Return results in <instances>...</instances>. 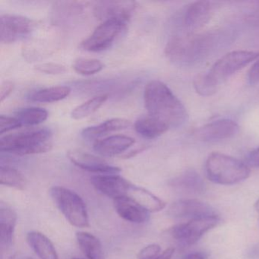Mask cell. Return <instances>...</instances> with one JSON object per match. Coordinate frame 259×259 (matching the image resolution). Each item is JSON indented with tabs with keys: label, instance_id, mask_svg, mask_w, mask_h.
<instances>
[{
	"label": "cell",
	"instance_id": "6da1fadb",
	"mask_svg": "<svg viewBox=\"0 0 259 259\" xmlns=\"http://www.w3.org/2000/svg\"><path fill=\"white\" fill-rule=\"evenodd\" d=\"M144 101L149 116L161 121L169 128L183 126L189 119L183 103L162 81L154 80L147 84Z\"/></svg>",
	"mask_w": 259,
	"mask_h": 259
},
{
	"label": "cell",
	"instance_id": "7a4b0ae2",
	"mask_svg": "<svg viewBox=\"0 0 259 259\" xmlns=\"http://www.w3.org/2000/svg\"><path fill=\"white\" fill-rule=\"evenodd\" d=\"M216 36L176 35L168 41L165 54L170 61L180 66H192L204 60L213 50Z\"/></svg>",
	"mask_w": 259,
	"mask_h": 259
},
{
	"label": "cell",
	"instance_id": "3957f363",
	"mask_svg": "<svg viewBox=\"0 0 259 259\" xmlns=\"http://www.w3.org/2000/svg\"><path fill=\"white\" fill-rule=\"evenodd\" d=\"M53 133L43 128L3 136L0 139V151L18 156L42 154L51 151Z\"/></svg>",
	"mask_w": 259,
	"mask_h": 259
},
{
	"label": "cell",
	"instance_id": "277c9868",
	"mask_svg": "<svg viewBox=\"0 0 259 259\" xmlns=\"http://www.w3.org/2000/svg\"><path fill=\"white\" fill-rule=\"evenodd\" d=\"M205 170L209 180L223 186L241 183L247 180L251 172L243 162L218 152L212 153L207 157Z\"/></svg>",
	"mask_w": 259,
	"mask_h": 259
},
{
	"label": "cell",
	"instance_id": "5b68a950",
	"mask_svg": "<svg viewBox=\"0 0 259 259\" xmlns=\"http://www.w3.org/2000/svg\"><path fill=\"white\" fill-rule=\"evenodd\" d=\"M52 199L69 224L78 228L90 225L85 203L76 192L63 186H54L50 191Z\"/></svg>",
	"mask_w": 259,
	"mask_h": 259
},
{
	"label": "cell",
	"instance_id": "8992f818",
	"mask_svg": "<svg viewBox=\"0 0 259 259\" xmlns=\"http://www.w3.org/2000/svg\"><path fill=\"white\" fill-rule=\"evenodd\" d=\"M126 22L118 19L104 21L87 39L81 42L80 48L88 52H102L111 48L121 33L125 30Z\"/></svg>",
	"mask_w": 259,
	"mask_h": 259
},
{
	"label": "cell",
	"instance_id": "52a82bcc",
	"mask_svg": "<svg viewBox=\"0 0 259 259\" xmlns=\"http://www.w3.org/2000/svg\"><path fill=\"white\" fill-rule=\"evenodd\" d=\"M258 57L255 51H233L219 59L207 72L220 84Z\"/></svg>",
	"mask_w": 259,
	"mask_h": 259
},
{
	"label": "cell",
	"instance_id": "ba28073f",
	"mask_svg": "<svg viewBox=\"0 0 259 259\" xmlns=\"http://www.w3.org/2000/svg\"><path fill=\"white\" fill-rule=\"evenodd\" d=\"M219 221L218 215L195 218L186 224L172 227L171 236L182 245L189 246L196 243L204 233L216 227Z\"/></svg>",
	"mask_w": 259,
	"mask_h": 259
},
{
	"label": "cell",
	"instance_id": "9c48e42d",
	"mask_svg": "<svg viewBox=\"0 0 259 259\" xmlns=\"http://www.w3.org/2000/svg\"><path fill=\"white\" fill-rule=\"evenodd\" d=\"M34 21L25 16L5 14L0 17V40L13 44L26 38L34 31Z\"/></svg>",
	"mask_w": 259,
	"mask_h": 259
},
{
	"label": "cell",
	"instance_id": "30bf717a",
	"mask_svg": "<svg viewBox=\"0 0 259 259\" xmlns=\"http://www.w3.org/2000/svg\"><path fill=\"white\" fill-rule=\"evenodd\" d=\"M239 130L238 124L232 119H217L200 127L195 136L202 142H216L234 137Z\"/></svg>",
	"mask_w": 259,
	"mask_h": 259
},
{
	"label": "cell",
	"instance_id": "8fae6325",
	"mask_svg": "<svg viewBox=\"0 0 259 259\" xmlns=\"http://www.w3.org/2000/svg\"><path fill=\"white\" fill-rule=\"evenodd\" d=\"M67 156L75 166L88 172L98 175L119 174L121 172V169L117 166H112L104 159L84 151L73 150L69 151Z\"/></svg>",
	"mask_w": 259,
	"mask_h": 259
},
{
	"label": "cell",
	"instance_id": "7c38bea8",
	"mask_svg": "<svg viewBox=\"0 0 259 259\" xmlns=\"http://www.w3.org/2000/svg\"><path fill=\"white\" fill-rule=\"evenodd\" d=\"M137 8V4L133 1H102L97 3L95 13L101 20L118 19L128 22Z\"/></svg>",
	"mask_w": 259,
	"mask_h": 259
},
{
	"label": "cell",
	"instance_id": "4fadbf2b",
	"mask_svg": "<svg viewBox=\"0 0 259 259\" xmlns=\"http://www.w3.org/2000/svg\"><path fill=\"white\" fill-rule=\"evenodd\" d=\"M91 183L98 192L113 200L125 196L131 183L119 174L94 176Z\"/></svg>",
	"mask_w": 259,
	"mask_h": 259
},
{
	"label": "cell",
	"instance_id": "5bb4252c",
	"mask_svg": "<svg viewBox=\"0 0 259 259\" xmlns=\"http://www.w3.org/2000/svg\"><path fill=\"white\" fill-rule=\"evenodd\" d=\"M213 5L207 1L192 3L186 9L183 15V25L189 31L201 29L207 25L213 16Z\"/></svg>",
	"mask_w": 259,
	"mask_h": 259
},
{
	"label": "cell",
	"instance_id": "9a60e30c",
	"mask_svg": "<svg viewBox=\"0 0 259 259\" xmlns=\"http://www.w3.org/2000/svg\"><path fill=\"white\" fill-rule=\"evenodd\" d=\"M168 213L174 218L192 219L216 215V212L211 206L197 199L176 201L169 207Z\"/></svg>",
	"mask_w": 259,
	"mask_h": 259
},
{
	"label": "cell",
	"instance_id": "2e32d148",
	"mask_svg": "<svg viewBox=\"0 0 259 259\" xmlns=\"http://www.w3.org/2000/svg\"><path fill=\"white\" fill-rule=\"evenodd\" d=\"M114 208L122 219L133 224H145L150 218V212L128 197L113 200Z\"/></svg>",
	"mask_w": 259,
	"mask_h": 259
},
{
	"label": "cell",
	"instance_id": "e0dca14e",
	"mask_svg": "<svg viewBox=\"0 0 259 259\" xmlns=\"http://www.w3.org/2000/svg\"><path fill=\"white\" fill-rule=\"evenodd\" d=\"M135 139L122 135L110 136L94 144V150L103 157H115L125 152L132 145Z\"/></svg>",
	"mask_w": 259,
	"mask_h": 259
},
{
	"label": "cell",
	"instance_id": "ac0fdd59",
	"mask_svg": "<svg viewBox=\"0 0 259 259\" xmlns=\"http://www.w3.org/2000/svg\"><path fill=\"white\" fill-rule=\"evenodd\" d=\"M124 197L131 198L150 213L160 211L166 207V202L152 192L133 183H130Z\"/></svg>",
	"mask_w": 259,
	"mask_h": 259
},
{
	"label": "cell",
	"instance_id": "d6986e66",
	"mask_svg": "<svg viewBox=\"0 0 259 259\" xmlns=\"http://www.w3.org/2000/svg\"><path fill=\"white\" fill-rule=\"evenodd\" d=\"M172 187L189 195H201L205 191V183L202 177L195 169H188L174 179Z\"/></svg>",
	"mask_w": 259,
	"mask_h": 259
},
{
	"label": "cell",
	"instance_id": "ffe728a7",
	"mask_svg": "<svg viewBox=\"0 0 259 259\" xmlns=\"http://www.w3.org/2000/svg\"><path fill=\"white\" fill-rule=\"evenodd\" d=\"M131 122L128 119L114 118V119L104 121L99 125L84 128L81 133V136L84 139H89V140L96 139L113 132L126 130L131 125Z\"/></svg>",
	"mask_w": 259,
	"mask_h": 259
},
{
	"label": "cell",
	"instance_id": "44dd1931",
	"mask_svg": "<svg viewBox=\"0 0 259 259\" xmlns=\"http://www.w3.org/2000/svg\"><path fill=\"white\" fill-rule=\"evenodd\" d=\"M17 213L8 206L0 207V242L3 248L12 245L17 224Z\"/></svg>",
	"mask_w": 259,
	"mask_h": 259
},
{
	"label": "cell",
	"instance_id": "7402d4cb",
	"mask_svg": "<svg viewBox=\"0 0 259 259\" xmlns=\"http://www.w3.org/2000/svg\"><path fill=\"white\" fill-rule=\"evenodd\" d=\"M27 242L40 259H60L54 244L44 233L29 232L27 234Z\"/></svg>",
	"mask_w": 259,
	"mask_h": 259
},
{
	"label": "cell",
	"instance_id": "603a6c76",
	"mask_svg": "<svg viewBox=\"0 0 259 259\" xmlns=\"http://www.w3.org/2000/svg\"><path fill=\"white\" fill-rule=\"evenodd\" d=\"M135 130L145 139H154L166 133L169 130V127L161 121L148 115L139 118L136 121Z\"/></svg>",
	"mask_w": 259,
	"mask_h": 259
},
{
	"label": "cell",
	"instance_id": "cb8c5ba5",
	"mask_svg": "<svg viewBox=\"0 0 259 259\" xmlns=\"http://www.w3.org/2000/svg\"><path fill=\"white\" fill-rule=\"evenodd\" d=\"M76 240L88 259H104L102 245L98 237L87 232H77Z\"/></svg>",
	"mask_w": 259,
	"mask_h": 259
},
{
	"label": "cell",
	"instance_id": "d4e9b609",
	"mask_svg": "<svg viewBox=\"0 0 259 259\" xmlns=\"http://www.w3.org/2000/svg\"><path fill=\"white\" fill-rule=\"evenodd\" d=\"M70 93L71 89L68 86H54L33 92L28 99L37 103H54L65 99Z\"/></svg>",
	"mask_w": 259,
	"mask_h": 259
},
{
	"label": "cell",
	"instance_id": "484cf974",
	"mask_svg": "<svg viewBox=\"0 0 259 259\" xmlns=\"http://www.w3.org/2000/svg\"><path fill=\"white\" fill-rule=\"evenodd\" d=\"M16 118L20 121L22 125L32 126L47 120L48 112L40 107H27L19 110L16 113Z\"/></svg>",
	"mask_w": 259,
	"mask_h": 259
},
{
	"label": "cell",
	"instance_id": "4316f807",
	"mask_svg": "<svg viewBox=\"0 0 259 259\" xmlns=\"http://www.w3.org/2000/svg\"><path fill=\"white\" fill-rule=\"evenodd\" d=\"M107 99L108 96L106 95H99L89 99L72 110L71 113L72 119L80 120L93 114L97 110H99L100 107L107 101Z\"/></svg>",
	"mask_w": 259,
	"mask_h": 259
},
{
	"label": "cell",
	"instance_id": "83f0119b",
	"mask_svg": "<svg viewBox=\"0 0 259 259\" xmlns=\"http://www.w3.org/2000/svg\"><path fill=\"white\" fill-rule=\"evenodd\" d=\"M0 183L3 186L22 190L25 189L26 181L23 175L17 169L11 166H2L0 168Z\"/></svg>",
	"mask_w": 259,
	"mask_h": 259
},
{
	"label": "cell",
	"instance_id": "f1b7e54d",
	"mask_svg": "<svg viewBox=\"0 0 259 259\" xmlns=\"http://www.w3.org/2000/svg\"><path fill=\"white\" fill-rule=\"evenodd\" d=\"M193 86L197 93L201 96L209 97L216 93L219 84L210 77L208 72H204L195 77Z\"/></svg>",
	"mask_w": 259,
	"mask_h": 259
},
{
	"label": "cell",
	"instance_id": "f546056e",
	"mask_svg": "<svg viewBox=\"0 0 259 259\" xmlns=\"http://www.w3.org/2000/svg\"><path fill=\"white\" fill-rule=\"evenodd\" d=\"M104 67V63L97 59L78 58L73 63L75 72L82 75H95L102 71Z\"/></svg>",
	"mask_w": 259,
	"mask_h": 259
},
{
	"label": "cell",
	"instance_id": "4dcf8cb0",
	"mask_svg": "<svg viewBox=\"0 0 259 259\" xmlns=\"http://www.w3.org/2000/svg\"><path fill=\"white\" fill-rule=\"evenodd\" d=\"M22 126L20 121L16 117H10L2 115L0 116V135L8 133Z\"/></svg>",
	"mask_w": 259,
	"mask_h": 259
},
{
	"label": "cell",
	"instance_id": "1f68e13d",
	"mask_svg": "<svg viewBox=\"0 0 259 259\" xmlns=\"http://www.w3.org/2000/svg\"><path fill=\"white\" fill-rule=\"evenodd\" d=\"M36 69L39 72L49 75H61L66 72V68L58 63H43L36 66Z\"/></svg>",
	"mask_w": 259,
	"mask_h": 259
},
{
	"label": "cell",
	"instance_id": "d6a6232c",
	"mask_svg": "<svg viewBox=\"0 0 259 259\" xmlns=\"http://www.w3.org/2000/svg\"><path fill=\"white\" fill-rule=\"evenodd\" d=\"M161 254V247L158 244H151L144 247L138 254V259H151Z\"/></svg>",
	"mask_w": 259,
	"mask_h": 259
},
{
	"label": "cell",
	"instance_id": "836d02e7",
	"mask_svg": "<svg viewBox=\"0 0 259 259\" xmlns=\"http://www.w3.org/2000/svg\"><path fill=\"white\" fill-rule=\"evenodd\" d=\"M248 83L255 84L259 83V60L254 63L248 73Z\"/></svg>",
	"mask_w": 259,
	"mask_h": 259
},
{
	"label": "cell",
	"instance_id": "e575fe53",
	"mask_svg": "<svg viewBox=\"0 0 259 259\" xmlns=\"http://www.w3.org/2000/svg\"><path fill=\"white\" fill-rule=\"evenodd\" d=\"M14 89V84L12 81H4L1 85V90H0V99L1 102H4V100L7 99Z\"/></svg>",
	"mask_w": 259,
	"mask_h": 259
},
{
	"label": "cell",
	"instance_id": "d590c367",
	"mask_svg": "<svg viewBox=\"0 0 259 259\" xmlns=\"http://www.w3.org/2000/svg\"><path fill=\"white\" fill-rule=\"evenodd\" d=\"M247 165L251 167L259 168V148L251 151L247 156Z\"/></svg>",
	"mask_w": 259,
	"mask_h": 259
},
{
	"label": "cell",
	"instance_id": "8d00e7d4",
	"mask_svg": "<svg viewBox=\"0 0 259 259\" xmlns=\"http://www.w3.org/2000/svg\"><path fill=\"white\" fill-rule=\"evenodd\" d=\"M208 254L203 251H197V252L190 253L186 254L183 258L182 259H207Z\"/></svg>",
	"mask_w": 259,
	"mask_h": 259
},
{
	"label": "cell",
	"instance_id": "74e56055",
	"mask_svg": "<svg viewBox=\"0 0 259 259\" xmlns=\"http://www.w3.org/2000/svg\"><path fill=\"white\" fill-rule=\"evenodd\" d=\"M247 257L251 259L259 258V243L251 247L248 250V252H247Z\"/></svg>",
	"mask_w": 259,
	"mask_h": 259
},
{
	"label": "cell",
	"instance_id": "f35d334b",
	"mask_svg": "<svg viewBox=\"0 0 259 259\" xmlns=\"http://www.w3.org/2000/svg\"><path fill=\"white\" fill-rule=\"evenodd\" d=\"M174 254V248H168L165 251H163V252H161V254H159L157 257L151 259H170Z\"/></svg>",
	"mask_w": 259,
	"mask_h": 259
},
{
	"label": "cell",
	"instance_id": "ab89813d",
	"mask_svg": "<svg viewBox=\"0 0 259 259\" xmlns=\"http://www.w3.org/2000/svg\"><path fill=\"white\" fill-rule=\"evenodd\" d=\"M10 259H33L32 257L26 255V254H22V253H16L10 256Z\"/></svg>",
	"mask_w": 259,
	"mask_h": 259
},
{
	"label": "cell",
	"instance_id": "60d3db41",
	"mask_svg": "<svg viewBox=\"0 0 259 259\" xmlns=\"http://www.w3.org/2000/svg\"><path fill=\"white\" fill-rule=\"evenodd\" d=\"M72 259H82V258H77V257H74V258H72Z\"/></svg>",
	"mask_w": 259,
	"mask_h": 259
}]
</instances>
